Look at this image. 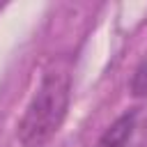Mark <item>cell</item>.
Instances as JSON below:
<instances>
[{
    "label": "cell",
    "mask_w": 147,
    "mask_h": 147,
    "mask_svg": "<svg viewBox=\"0 0 147 147\" xmlns=\"http://www.w3.org/2000/svg\"><path fill=\"white\" fill-rule=\"evenodd\" d=\"M69 96H71L69 74L64 69L46 71L18 122V142L23 147H46L67 117Z\"/></svg>",
    "instance_id": "1"
},
{
    "label": "cell",
    "mask_w": 147,
    "mask_h": 147,
    "mask_svg": "<svg viewBox=\"0 0 147 147\" xmlns=\"http://www.w3.org/2000/svg\"><path fill=\"white\" fill-rule=\"evenodd\" d=\"M133 129H136V110L117 117L101 133V138L96 140L94 147H129L131 136H133Z\"/></svg>",
    "instance_id": "2"
},
{
    "label": "cell",
    "mask_w": 147,
    "mask_h": 147,
    "mask_svg": "<svg viewBox=\"0 0 147 147\" xmlns=\"http://www.w3.org/2000/svg\"><path fill=\"white\" fill-rule=\"evenodd\" d=\"M131 90L136 96H147V62H142L136 69L133 80H131Z\"/></svg>",
    "instance_id": "3"
}]
</instances>
